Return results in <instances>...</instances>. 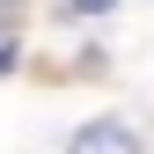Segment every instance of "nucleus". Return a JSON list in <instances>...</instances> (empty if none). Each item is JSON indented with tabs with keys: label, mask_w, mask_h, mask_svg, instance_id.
I'll use <instances>...</instances> for the list:
<instances>
[{
	"label": "nucleus",
	"mask_w": 154,
	"mask_h": 154,
	"mask_svg": "<svg viewBox=\"0 0 154 154\" xmlns=\"http://www.w3.org/2000/svg\"><path fill=\"white\" fill-rule=\"evenodd\" d=\"M66 154H140V132H132L125 118H88L66 140Z\"/></svg>",
	"instance_id": "f257e3e1"
},
{
	"label": "nucleus",
	"mask_w": 154,
	"mask_h": 154,
	"mask_svg": "<svg viewBox=\"0 0 154 154\" xmlns=\"http://www.w3.org/2000/svg\"><path fill=\"white\" fill-rule=\"evenodd\" d=\"M8 66H15V8L0 0V73H8Z\"/></svg>",
	"instance_id": "f03ea898"
},
{
	"label": "nucleus",
	"mask_w": 154,
	"mask_h": 154,
	"mask_svg": "<svg viewBox=\"0 0 154 154\" xmlns=\"http://www.w3.org/2000/svg\"><path fill=\"white\" fill-rule=\"evenodd\" d=\"M66 8H73V15H110L118 0H66Z\"/></svg>",
	"instance_id": "7ed1b4c3"
}]
</instances>
